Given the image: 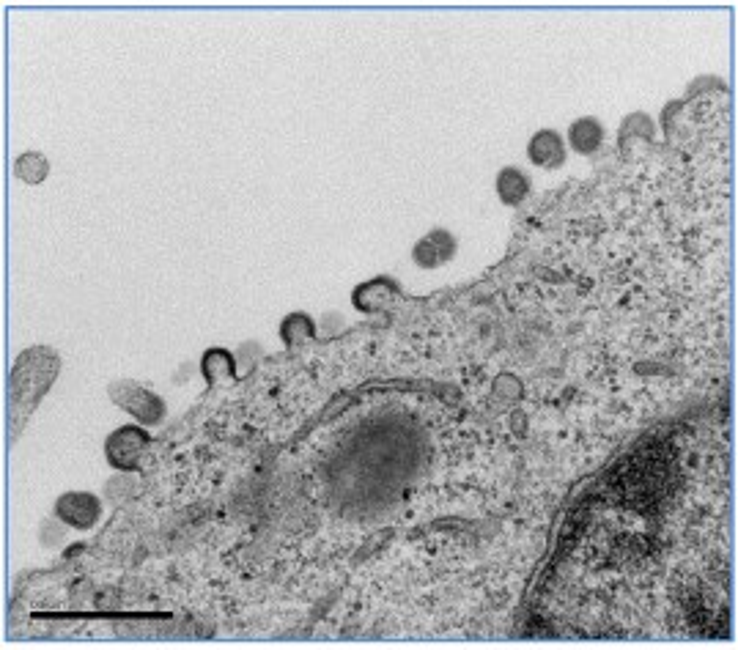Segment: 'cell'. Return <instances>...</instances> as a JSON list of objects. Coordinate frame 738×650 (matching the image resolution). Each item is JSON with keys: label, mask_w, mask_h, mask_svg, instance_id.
<instances>
[{"label": "cell", "mask_w": 738, "mask_h": 650, "mask_svg": "<svg viewBox=\"0 0 738 650\" xmlns=\"http://www.w3.org/2000/svg\"><path fill=\"white\" fill-rule=\"evenodd\" d=\"M110 398L121 409H127L129 415L138 417L140 423H160L162 415H165V404L160 398L135 382H116L110 387Z\"/></svg>", "instance_id": "cell-3"}, {"label": "cell", "mask_w": 738, "mask_h": 650, "mask_svg": "<svg viewBox=\"0 0 738 650\" xmlns=\"http://www.w3.org/2000/svg\"><path fill=\"white\" fill-rule=\"evenodd\" d=\"M58 368H61V360L47 346H33L25 354H20L9 379L11 434H17L25 426V420L33 415V409L39 406V401L50 390V384L55 382Z\"/></svg>", "instance_id": "cell-1"}, {"label": "cell", "mask_w": 738, "mask_h": 650, "mask_svg": "<svg viewBox=\"0 0 738 650\" xmlns=\"http://www.w3.org/2000/svg\"><path fill=\"white\" fill-rule=\"evenodd\" d=\"M527 157L538 168L555 171L566 162V143H563V138L557 135L555 129H541L527 143Z\"/></svg>", "instance_id": "cell-7"}, {"label": "cell", "mask_w": 738, "mask_h": 650, "mask_svg": "<svg viewBox=\"0 0 738 650\" xmlns=\"http://www.w3.org/2000/svg\"><path fill=\"white\" fill-rule=\"evenodd\" d=\"M280 338H283V343L289 349H300V346H305V343L316 338V324L305 313H291L280 324Z\"/></svg>", "instance_id": "cell-10"}, {"label": "cell", "mask_w": 738, "mask_h": 650, "mask_svg": "<svg viewBox=\"0 0 738 650\" xmlns=\"http://www.w3.org/2000/svg\"><path fill=\"white\" fill-rule=\"evenodd\" d=\"M401 291L393 280L379 278V280H368L363 286L354 288L352 302L354 308L363 310V313H379V310H387L390 305H396Z\"/></svg>", "instance_id": "cell-6"}, {"label": "cell", "mask_w": 738, "mask_h": 650, "mask_svg": "<svg viewBox=\"0 0 738 650\" xmlns=\"http://www.w3.org/2000/svg\"><path fill=\"white\" fill-rule=\"evenodd\" d=\"M601 143H604V127L596 118H577L568 129V146L577 154H593L601 149Z\"/></svg>", "instance_id": "cell-8"}, {"label": "cell", "mask_w": 738, "mask_h": 650, "mask_svg": "<svg viewBox=\"0 0 738 650\" xmlns=\"http://www.w3.org/2000/svg\"><path fill=\"white\" fill-rule=\"evenodd\" d=\"M456 256V239L445 231V228H437L420 239L415 250H412V258L415 264L423 269H437L442 264H448L450 258Z\"/></svg>", "instance_id": "cell-5"}, {"label": "cell", "mask_w": 738, "mask_h": 650, "mask_svg": "<svg viewBox=\"0 0 738 650\" xmlns=\"http://www.w3.org/2000/svg\"><path fill=\"white\" fill-rule=\"evenodd\" d=\"M201 371L209 379V384H220L225 379H234L236 376V363L231 354L225 349H209L201 360Z\"/></svg>", "instance_id": "cell-11"}, {"label": "cell", "mask_w": 738, "mask_h": 650, "mask_svg": "<svg viewBox=\"0 0 738 650\" xmlns=\"http://www.w3.org/2000/svg\"><path fill=\"white\" fill-rule=\"evenodd\" d=\"M55 513L58 519L69 527H77V530H88L99 522V513H102V505L94 494L88 491H66L58 497L55 502Z\"/></svg>", "instance_id": "cell-4"}, {"label": "cell", "mask_w": 738, "mask_h": 650, "mask_svg": "<svg viewBox=\"0 0 738 650\" xmlns=\"http://www.w3.org/2000/svg\"><path fill=\"white\" fill-rule=\"evenodd\" d=\"M14 171H17V179L25 184H42L50 176V162L42 151H25L20 160L14 162Z\"/></svg>", "instance_id": "cell-12"}, {"label": "cell", "mask_w": 738, "mask_h": 650, "mask_svg": "<svg viewBox=\"0 0 738 650\" xmlns=\"http://www.w3.org/2000/svg\"><path fill=\"white\" fill-rule=\"evenodd\" d=\"M497 195L505 206H519L530 195V179L516 168H503L497 176Z\"/></svg>", "instance_id": "cell-9"}, {"label": "cell", "mask_w": 738, "mask_h": 650, "mask_svg": "<svg viewBox=\"0 0 738 650\" xmlns=\"http://www.w3.org/2000/svg\"><path fill=\"white\" fill-rule=\"evenodd\" d=\"M151 437L138 426H124L113 431L105 442V456L110 467L116 469H135L149 450Z\"/></svg>", "instance_id": "cell-2"}]
</instances>
